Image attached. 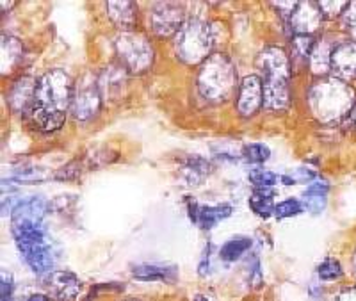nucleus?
<instances>
[{
    "mask_svg": "<svg viewBox=\"0 0 356 301\" xmlns=\"http://www.w3.org/2000/svg\"><path fill=\"white\" fill-rule=\"evenodd\" d=\"M209 250H205V255H203L202 262H200V275L202 277H207V275L211 273V261H209Z\"/></svg>",
    "mask_w": 356,
    "mask_h": 301,
    "instance_id": "nucleus-36",
    "label": "nucleus"
},
{
    "mask_svg": "<svg viewBox=\"0 0 356 301\" xmlns=\"http://www.w3.org/2000/svg\"><path fill=\"white\" fill-rule=\"evenodd\" d=\"M22 57V45L15 38H4L2 41V68L13 70L15 63Z\"/></svg>",
    "mask_w": 356,
    "mask_h": 301,
    "instance_id": "nucleus-25",
    "label": "nucleus"
},
{
    "mask_svg": "<svg viewBox=\"0 0 356 301\" xmlns=\"http://www.w3.org/2000/svg\"><path fill=\"white\" fill-rule=\"evenodd\" d=\"M250 180L255 184L259 189H267L278 182V177L269 170H253L250 171Z\"/></svg>",
    "mask_w": 356,
    "mask_h": 301,
    "instance_id": "nucleus-27",
    "label": "nucleus"
},
{
    "mask_svg": "<svg viewBox=\"0 0 356 301\" xmlns=\"http://www.w3.org/2000/svg\"><path fill=\"white\" fill-rule=\"evenodd\" d=\"M308 104L312 113L324 123L348 118L355 107V93L346 82L339 79H326L312 86L308 93Z\"/></svg>",
    "mask_w": 356,
    "mask_h": 301,
    "instance_id": "nucleus-3",
    "label": "nucleus"
},
{
    "mask_svg": "<svg viewBox=\"0 0 356 301\" xmlns=\"http://www.w3.org/2000/svg\"><path fill=\"white\" fill-rule=\"evenodd\" d=\"M132 275L139 280L145 282H175L178 277V271L175 266L166 264H138L132 268Z\"/></svg>",
    "mask_w": 356,
    "mask_h": 301,
    "instance_id": "nucleus-18",
    "label": "nucleus"
},
{
    "mask_svg": "<svg viewBox=\"0 0 356 301\" xmlns=\"http://www.w3.org/2000/svg\"><path fill=\"white\" fill-rule=\"evenodd\" d=\"M337 45H333L328 38L316 43L310 54V68L316 75H324L328 70H332V56Z\"/></svg>",
    "mask_w": 356,
    "mask_h": 301,
    "instance_id": "nucleus-19",
    "label": "nucleus"
},
{
    "mask_svg": "<svg viewBox=\"0 0 356 301\" xmlns=\"http://www.w3.org/2000/svg\"><path fill=\"white\" fill-rule=\"evenodd\" d=\"M316 179V171L308 170V168H298V170L292 173V175L284 177V184L291 186V184H301V182H310V180Z\"/></svg>",
    "mask_w": 356,
    "mask_h": 301,
    "instance_id": "nucleus-33",
    "label": "nucleus"
},
{
    "mask_svg": "<svg viewBox=\"0 0 356 301\" xmlns=\"http://www.w3.org/2000/svg\"><path fill=\"white\" fill-rule=\"evenodd\" d=\"M102 95L98 90V82L95 81H82L77 86V90L73 91L72 98V113L75 120L86 122L93 118L97 111L100 109Z\"/></svg>",
    "mask_w": 356,
    "mask_h": 301,
    "instance_id": "nucleus-8",
    "label": "nucleus"
},
{
    "mask_svg": "<svg viewBox=\"0 0 356 301\" xmlns=\"http://www.w3.org/2000/svg\"><path fill=\"white\" fill-rule=\"evenodd\" d=\"M339 301H356V287H349L339 296Z\"/></svg>",
    "mask_w": 356,
    "mask_h": 301,
    "instance_id": "nucleus-37",
    "label": "nucleus"
},
{
    "mask_svg": "<svg viewBox=\"0 0 356 301\" xmlns=\"http://www.w3.org/2000/svg\"><path fill=\"white\" fill-rule=\"evenodd\" d=\"M212 171L211 163H207L202 157H189L182 166V175L187 184H200V180Z\"/></svg>",
    "mask_w": 356,
    "mask_h": 301,
    "instance_id": "nucleus-22",
    "label": "nucleus"
},
{
    "mask_svg": "<svg viewBox=\"0 0 356 301\" xmlns=\"http://www.w3.org/2000/svg\"><path fill=\"white\" fill-rule=\"evenodd\" d=\"M47 289L54 301H73L81 291V284L75 275L57 271L50 275L47 280Z\"/></svg>",
    "mask_w": 356,
    "mask_h": 301,
    "instance_id": "nucleus-14",
    "label": "nucleus"
},
{
    "mask_svg": "<svg viewBox=\"0 0 356 301\" xmlns=\"http://www.w3.org/2000/svg\"><path fill=\"white\" fill-rule=\"evenodd\" d=\"M47 211V204L41 198H27L17 202V205L11 211V223L13 225H31L41 223Z\"/></svg>",
    "mask_w": 356,
    "mask_h": 301,
    "instance_id": "nucleus-16",
    "label": "nucleus"
},
{
    "mask_svg": "<svg viewBox=\"0 0 356 301\" xmlns=\"http://www.w3.org/2000/svg\"><path fill=\"white\" fill-rule=\"evenodd\" d=\"M257 66L264 72V106L269 111H282L289 104L291 63L282 49L269 47L259 54Z\"/></svg>",
    "mask_w": 356,
    "mask_h": 301,
    "instance_id": "nucleus-2",
    "label": "nucleus"
},
{
    "mask_svg": "<svg viewBox=\"0 0 356 301\" xmlns=\"http://www.w3.org/2000/svg\"><path fill=\"white\" fill-rule=\"evenodd\" d=\"M98 90L102 97L120 98L127 88V68L123 65H109L98 77Z\"/></svg>",
    "mask_w": 356,
    "mask_h": 301,
    "instance_id": "nucleus-13",
    "label": "nucleus"
},
{
    "mask_svg": "<svg viewBox=\"0 0 356 301\" xmlns=\"http://www.w3.org/2000/svg\"><path fill=\"white\" fill-rule=\"evenodd\" d=\"M116 52L122 59V65L130 72L141 74L150 68L154 61V49L150 41L136 33H123L116 40Z\"/></svg>",
    "mask_w": 356,
    "mask_h": 301,
    "instance_id": "nucleus-7",
    "label": "nucleus"
},
{
    "mask_svg": "<svg viewBox=\"0 0 356 301\" xmlns=\"http://www.w3.org/2000/svg\"><path fill=\"white\" fill-rule=\"evenodd\" d=\"M29 301H50V300L47 296H43V294H34V296L29 298Z\"/></svg>",
    "mask_w": 356,
    "mask_h": 301,
    "instance_id": "nucleus-38",
    "label": "nucleus"
},
{
    "mask_svg": "<svg viewBox=\"0 0 356 301\" xmlns=\"http://www.w3.org/2000/svg\"><path fill=\"white\" fill-rule=\"evenodd\" d=\"M195 301H207V300H205V298H203V296H196Z\"/></svg>",
    "mask_w": 356,
    "mask_h": 301,
    "instance_id": "nucleus-39",
    "label": "nucleus"
},
{
    "mask_svg": "<svg viewBox=\"0 0 356 301\" xmlns=\"http://www.w3.org/2000/svg\"><path fill=\"white\" fill-rule=\"evenodd\" d=\"M191 220L203 228V230H211L212 227L228 218L232 214L230 205H198L189 204Z\"/></svg>",
    "mask_w": 356,
    "mask_h": 301,
    "instance_id": "nucleus-15",
    "label": "nucleus"
},
{
    "mask_svg": "<svg viewBox=\"0 0 356 301\" xmlns=\"http://www.w3.org/2000/svg\"><path fill=\"white\" fill-rule=\"evenodd\" d=\"M13 237L29 268L38 275L49 273L54 266V253L41 223L13 225Z\"/></svg>",
    "mask_w": 356,
    "mask_h": 301,
    "instance_id": "nucleus-4",
    "label": "nucleus"
},
{
    "mask_svg": "<svg viewBox=\"0 0 356 301\" xmlns=\"http://www.w3.org/2000/svg\"><path fill=\"white\" fill-rule=\"evenodd\" d=\"M301 204L298 202V200H285V202H282V204H278L275 207V214L276 218H291V216H296V214H300L301 212Z\"/></svg>",
    "mask_w": 356,
    "mask_h": 301,
    "instance_id": "nucleus-32",
    "label": "nucleus"
},
{
    "mask_svg": "<svg viewBox=\"0 0 356 301\" xmlns=\"http://www.w3.org/2000/svg\"><path fill=\"white\" fill-rule=\"evenodd\" d=\"M250 205L259 216H271V212L275 211V205H273V193L269 191V189H257V191L251 195Z\"/></svg>",
    "mask_w": 356,
    "mask_h": 301,
    "instance_id": "nucleus-24",
    "label": "nucleus"
},
{
    "mask_svg": "<svg viewBox=\"0 0 356 301\" xmlns=\"http://www.w3.org/2000/svg\"><path fill=\"white\" fill-rule=\"evenodd\" d=\"M237 72L225 54H214L205 61L198 75V88L205 98L225 100L235 90Z\"/></svg>",
    "mask_w": 356,
    "mask_h": 301,
    "instance_id": "nucleus-5",
    "label": "nucleus"
},
{
    "mask_svg": "<svg viewBox=\"0 0 356 301\" xmlns=\"http://www.w3.org/2000/svg\"><path fill=\"white\" fill-rule=\"evenodd\" d=\"M332 72L337 79L351 81L356 77V41L339 43L332 56Z\"/></svg>",
    "mask_w": 356,
    "mask_h": 301,
    "instance_id": "nucleus-11",
    "label": "nucleus"
},
{
    "mask_svg": "<svg viewBox=\"0 0 356 301\" xmlns=\"http://www.w3.org/2000/svg\"><path fill=\"white\" fill-rule=\"evenodd\" d=\"M150 22L154 33L159 36H171V34L178 33L184 22V11L180 6L171 4V2H159L152 8Z\"/></svg>",
    "mask_w": 356,
    "mask_h": 301,
    "instance_id": "nucleus-9",
    "label": "nucleus"
},
{
    "mask_svg": "<svg viewBox=\"0 0 356 301\" xmlns=\"http://www.w3.org/2000/svg\"><path fill=\"white\" fill-rule=\"evenodd\" d=\"M264 104V86L257 75H250L241 82L239 91V104L237 109L243 116H251L259 111Z\"/></svg>",
    "mask_w": 356,
    "mask_h": 301,
    "instance_id": "nucleus-12",
    "label": "nucleus"
},
{
    "mask_svg": "<svg viewBox=\"0 0 356 301\" xmlns=\"http://www.w3.org/2000/svg\"><path fill=\"white\" fill-rule=\"evenodd\" d=\"M73 84L63 70L47 72L36 82V95L31 109L34 123L44 132L57 131L63 125L68 107H72Z\"/></svg>",
    "mask_w": 356,
    "mask_h": 301,
    "instance_id": "nucleus-1",
    "label": "nucleus"
},
{
    "mask_svg": "<svg viewBox=\"0 0 356 301\" xmlns=\"http://www.w3.org/2000/svg\"><path fill=\"white\" fill-rule=\"evenodd\" d=\"M13 289H15V284H13L11 275L2 271V301H13Z\"/></svg>",
    "mask_w": 356,
    "mask_h": 301,
    "instance_id": "nucleus-35",
    "label": "nucleus"
},
{
    "mask_svg": "<svg viewBox=\"0 0 356 301\" xmlns=\"http://www.w3.org/2000/svg\"><path fill=\"white\" fill-rule=\"evenodd\" d=\"M269 155H271V152L262 143H251V145H246L243 148V157L248 163L260 164L269 159Z\"/></svg>",
    "mask_w": 356,
    "mask_h": 301,
    "instance_id": "nucleus-26",
    "label": "nucleus"
},
{
    "mask_svg": "<svg viewBox=\"0 0 356 301\" xmlns=\"http://www.w3.org/2000/svg\"><path fill=\"white\" fill-rule=\"evenodd\" d=\"M15 179L22 184H33L47 179V173L41 168H25V170H20L15 173Z\"/></svg>",
    "mask_w": 356,
    "mask_h": 301,
    "instance_id": "nucleus-31",
    "label": "nucleus"
},
{
    "mask_svg": "<svg viewBox=\"0 0 356 301\" xmlns=\"http://www.w3.org/2000/svg\"><path fill=\"white\" fill-rule=\"evenodd\" d=\"M321 280H337V278L342 277V266H340L339 261H333V259H326L323 264L317 269Z\"/></svg>",
    "mask_w": 356,
    "mask_h": 301,
    "instance_id": "nucleus-28",
    "label": "nucleus"
},
{
    "mask_svg": "<svg viewBox=\"0 0 356 301\" xmlns=\"http://www.w3.org/2000/svg\"><path fill=\"white\" fill-rule=\"evenodd\" d=\"M319 8L321 11H323V15L333 18L339 17V15H342V13L346 11L348 2H319Z\"/></svg>",
    "mask_w": 356,
    "mask_h": 301,
    "instance_id": "nucleus-34",
    "label": "nucleus"
},
{
    "mask_svg": "<svg viewBox=\"0 0 356 301\" xmlns=\"http://www.w3.org/2000/svg\"><path fill=\"white\" fill-rule=\"evenodd\" d=\"M292 45H294L296 56L301 57V59H307V57H310L316 43H314L312 36H307V34H298V36L292 40Z\"/></svg>",
    "mask_w": 356,
    "mask_h": 301,
    "instance_id": "nucleus-29",
    "label": "nucleus"
},
{
    "mask_svg": "<svg viewBox=\"0 0 356 301\" xmlns=\"http://www.w3.org/2000/svg\"><path fill=\"white\" fill-rule=\"evenodd\" d=\"M353 266H355V271H356V252H355V259H353Z\"/></svg>",
    "mask_w": 356,
    "mask_h": 301,
    "instance_id": "nucleus-40",
    "label": "nucleus"
},
{
    "mask_svg": "<svg viewBox=\"0 0 356 301\" xmlns=\"http://www.w3.org/2000/svg\"><path fill=\"white\" fill-rule=\"evenodd\" d=\"M323 22V11H321L319 4L316 2H300L296 6L294 13L291 17V27L292 31L298 34H307L310 36L314 31H317Z\"/></svg>",
    "mask_w": 356,
    "mask_h": 301,
    "instance_id": "nucleus-10",
    "label": "nucleus"
},
{
    "mask_svg": "<svg viewBox=\"0 0 356 301\" xmlns=\"http://www.w3.org/2000/svg\"><path fill=\"white\" fill-rule=\"evenodd\" d=\"M251 248V239L250 237H234L228 243H225V246L221 248L219 255H221L222 261L234 262L237 259L243 257V253H246Z\"/></svg>",
    "mask_w": 356,
    "mask_h": 301,
    "instance_id": "nucleus-23",
    "label": "nucleus"
},
{
    "mask_svg": "<svg viewBox=\"0 0 356 301\" xmlns=\"http://www.w3.org/2000/svg\"><path fill=\"white\" fill-rule=\"evenodd\" d=\"M107 15L118 27L130 29L136 22V6L132 2H109Z\"/></svg>",
    "mask_w": 356,
    "mask_h": 301,
    "instance_id": "nucleus-21",
    "label": "nucleus"
},
{
    "mask_svg": "<svg viewBox=\"0 0 356 301\" xmlns=\"http://www.w3.org/2000/svg\"><path fill=\"white\" fill-rule=\"evenodd\" d=\"M326 195H328V182L319 180L310 184L303 195V207L312 214H319L326 207Z\"/></svg>",
    "mask_w": 356,
    "mask_h": 301,
    "instance_id": "nucleus-20",
    "label": "nucleus"
},
{
    "mask_svg": "<svg viewBox=\"0 0 356 301\" xmlns=\"http://www.w3.org/2000/svg\"><path fill=\"white\" fill-rule=\"evenodd\" d=\"M34 95H36V82L31 77H22L13 86L11 93H9V104L13 111L24 113V111L33 109Z\"/></svg>",
    "mask_w": 356,
    "mask_h": 301,
    "instance_id": "nucleus-17",
    "label": "nucleus"
},
{
    "mask_svg": "<svg viewBox=\"0 0 356 301\" xmlns=\"http://www.w3.org/2000/svg\"><path fill=\"white\" fill-rule=\"evenodd\" d=\"M212 43H214V34L211 25H207L198 18H191L177 33L175 49L184 63L198 65L203 59H209Z\"/></svg>",
    "mask_w": 356,
    "mask_h": 301,
    "instance_id": "nucleus-6",
    "label": "nucleus"
},
{
    "mask_svg": "<svg viewBox=\"0 0 356 301\" xmlns=\"http://www.w3.org/2000/svg\"><path fill=\"white\" fill-rule=\"evenodd\" d=\"M342 27L353 38V41H356V2L348 4L346 11L342 13Z\"/></svg>",
    "mask_w": 356,
    "mask_h": 301,
    "instance_id": "nucleus-30",
    "label": "nucleus"
}]
</instances>
